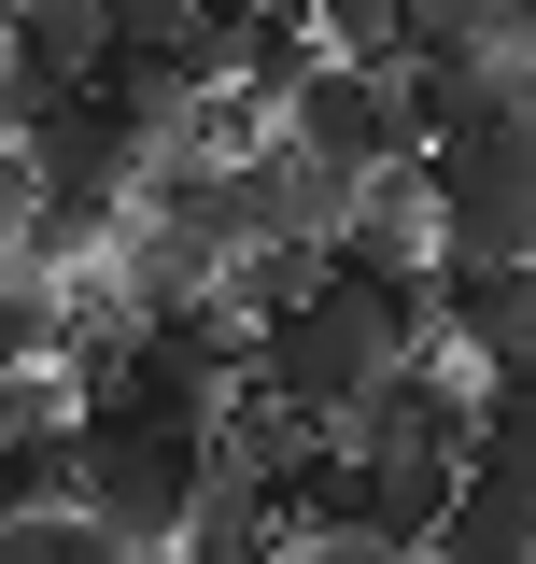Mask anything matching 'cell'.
Here are the masks:
<instances>
[{"instance_id":"6da1fadb","label":"cell","mask_w":536,"mask_h":564,"mask_svg":"<svg viewBox=\"0 0 536 564\" xmlns=\"http://www.w3.org/2000/svg\"><path fill=\"white\" fill-rule=\"evenodd\" d=\"M396 367H424V352H409L396 311H382V296H353V282H325L297 325H268V339H255V381H268L297 423H325V437H353L367 395H382Z\"/></svg>"},{"instance_id":"7a4b0ae2","label":"cell","mask_w":536,"mask_h":564,"mask_svg":"<svg viewBox=\"0 0 536 564\" xmlns=\"http://www.w3.org/2000/svg\"><path fill=\"white\" fill-rule=\"evenodd\" d=\"M199 494H212V437H156V423H99L85 410V508H99L141 564L184 551Z\"/></svg>"},{"instance_id":"277c9868","label":"cell","mask_w":536,"mask_h":564,"mask_svg":"<svg viewBox=\"0 0 536 564\" xmlns=\"http://www.w3.org/2000/svg\"><path fill=\"white\" fill-rule=\"evenodd\" d=\"M282 128L311 141L325 170H353V184H396V170H424V155H438V141H424V113H409V70H353V57L311 70Z\"/></svg>"},{"instance_id":"ba28073f","label":"cell","mask_w":536,"mask_h":564,"mask_svg":"<svg viewBox=\"0 0 536 564\" xmlns=\"http://www.w3.org/2000/svg\"><path fill=\"white\" fill-rule=\"evenodd\" d=\"M297 564H409V551H396V536H367V522H311Z\"/></svg>"},{"instance_id":"3957f363","label":"cell","mask_w":536,"mask_h":564,"mask_svg":"<svg viewBox=\"0 0 536 564\" xmlns=\"http://www.w3.org/2000/svg\"><path fill=\"white\" fill-rule=\"evenodd\" d=\"M424 184H438V254L536 269V113L523 128H480V141H438Z\"/></svg>"},{"instance_id":"52a82bcc","label":"cell","mask_w":536,"mask_h":564,"mask_svg":"<svg viewBox=\"0 0 536 564\" xmlns=\"http://www.w3.org/2000/svg\"><path fill=\"white\" fill-rule=\"evenodd\" d=\"M409 14L424 0H311V43L353 70H409Z\"/></svg>"},{"instance_id":"9c48e42d","label":"cell","mask_w":536,"mask_h":564,"mask_svg":"<svg viewBox=\"0 0 536 564\" xmlns=\"http://www.w3.org/2000/svg\"><path fill=\"white\" fill-rule=\"evenodd\" d=\"M480 395H494V410H536V339L508 352V367H494V381H480Z\"/></svg>"},{"instance_id":"8992f818","label":"cell","mask_w":536,"mask_h":564,"mask_svg":"<svg viewBox=\"0 0 536 564\" xmlns=\"http://www.w3.org/2000/svg\"><path fill=\"white\" fill-rule=\"evenodd\" d=\"M438 339L467 352L480 381L536 339V269H494V254H438Z\"/></svg>"},{"instance_id":"5b68a950","label":"cell","mask_w":536,"mask_h":564,"mask_svg":"<svg viewBox=\"0 0 536 564\" xmlns=\"http://www.w3.org/2000/svg\"><path fill=\"white\" fill-rule=\"evenodd\" d=\"M339 452H353V466H467L480 452V381L424 352V367H396V381L367 395V423H353Z\"/></svg>"}]
</instances>
